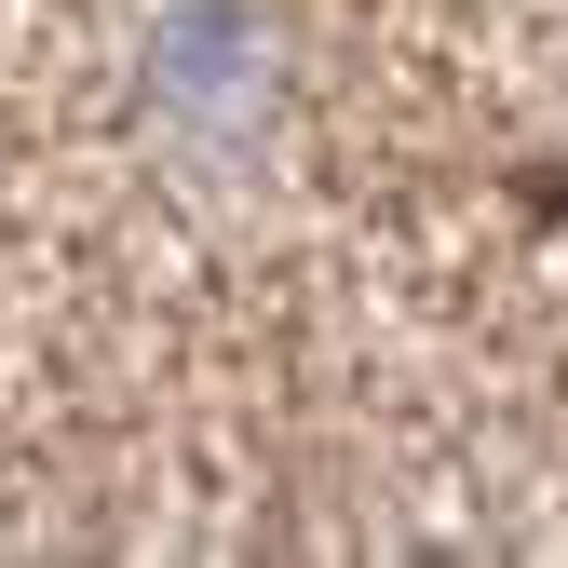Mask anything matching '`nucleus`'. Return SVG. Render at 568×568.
<instances>
[{"label": "nucleus", "instance_id": "1", "mask_svg": "<svg viewBox=\"0 0 568 568\" xmlns=\"http://www.w3.org/2000/svg\"><path fill=\"white\" fill-rule=\"evenodd\" d=\"M271 95V28L244 14V0H176V14L150 28V109L190 122V135H231L257 122Z\"/></svg>", "mask_w": 568, "mask_h": 568}]
</instances>
